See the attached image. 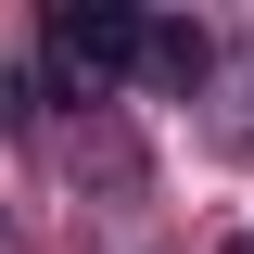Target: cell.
Returning <instances> with one entry per match:
<instances>
[{"mask_svg": "<svg viewBox=\"0 0 254 254\" xmlns=\"http://www.w3.org/2000/svg\"><path fill=\"white\" fill-rule=\"evenodd\" d=\"M51 64L76 76V89L127 76V64H140V13H127V0H64L51 13Z\"/></svg>", "mask_w": 254, "mask_h": 254, "instance_id": "cell-1", "label": "cell"}, {"mask_svg": "<svg viewBox=\"0 0 254 254\" xmlns=\"http://www.w3.org/2000/svg\"><path fill=\"white\" fill-rule=\"evenodd\" d=\"M140 64H153L165 89H203V64H216V38H203V26H140Z\"/></svg>", "mask_w": 254, "mask_h": 254, "instance_id": "cell-2", "label": "cell"}]
</instances>
